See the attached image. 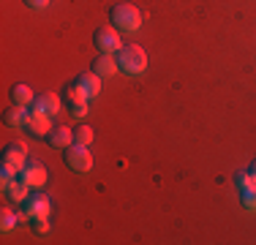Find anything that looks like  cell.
<instances>
[{"label": "cell", "mask_w": 256, "mask_h": 245, "mask_svg": "<svg viewBox=\"0 0 256 245\" xmlns=\"http://www.w3.org/2000/svg\"><path fill=\"white\" fill-rule=\"evenodd\" d=\"M44 139H46V144H50V147H54V150H66L68 144H74V128H68V126H54Z\"/></svg>", "instance_id": "10"}, {"label": "cell", "mask_w": 256, "mask_h": 245, "mask_svg": "<svg viewBox=\"0 0 256 245\" xmlns=\"http://www.w3.org/2000/svg\"><path fill=\"white\" fill-rule=\"evenodd\" d=\"M88 101H90V96L84 93V90L79 88L76 82L66 84V90H63V104H66V109H68L74 118H84V114H88Z\"/></svg>", "instance_id": "4"}, {"label": "cell", "mask_w": 256, "mask_h": 245, "mask_svg": "<svg viewBox=\"0 0 256 245\" xmlns=\"http://www.w3.org/2000/svg\"><path fill=\"white\" fill-rule=\"evenodd\" d=\"M3 161H11L22 169L28 164V144L25 142H8L3 147Z\"/></svg>", "instance_id": "12"}, {"label": "cell", "mask_w": 256, "mask_h": 245, "mask_svg": "<svg viewBox=\"0 0 256 245\" xmlns=\"http://www.w3.org/2000/svg\"><path fill=\"white\" fill-rule=\"evenodd\" d=\"M114 60H118L120 71L131 74V76H136V74H142L148 68V52L139 44H123L114 52Z\"/></svg>", "instance_id": "1"}, {"label": "cell", "mask_w": 256, "mask_h": 245, "mask_svg": "<svg viewBox=\"0 0 256 245\" xmlns=\"http://www.w3.org/2000/svg\"><path fill=\"white\" fill-rule=\"evenodd\" d=\"M93 44L98 52H118L120 46H123V41H120V30L114 28V24H101V28H96L93 33Z\"/></svg>", "instance_id": "6"}, {"label": "cell", "mask_w": 256, "mask_h": 245, "mask_svg": "<svg viewBox=\"0 0 256 245\" xmlns=\"http://www.w3.org/2000/svg\"><path fill=\"white\" fill-rule=\"evenodd\" d=\"M20 177L28 182L30 188H41V186H46V180H50V174H46V166H44L41 161H33V158H28V164L22 166Z\"/></svg>", "instance_id": "8"}, {"label": "cell", "mask_w": 256, "mask_h": 245, "mask_svg": "<svg viewBox=\"0 0 256 245\" xmlns=\"http://www.w3.org/2000/svg\"><path fill=\"white\" fill-rule=\"evenodd\" d=\"M20 166L16 164H11V161H3V166H0V177H3V182H8V180H14V177H20Z\"/></svg>", "instance_id": "18"}, {"label": "cell", "mask_w": 256, "mask_h": 245, "mask_svg": "<svg viewBox=\"0 0 256 245\" xmlns=\"http://www.w3.org/2000/svg\"><path fill=\"white\" fill-rule=\"evenodd\" d=\"M109 22L114 24V28L120 30V33H134V30H139V24H142V14H139V8L134 3H114L112 11H109Z\"/></svg>", "instance_id": "2"}, {"label": "cell", "mask_w": 256, "mask_h": 245, "mask_svg": "<svg viewBox=\"0 0 256 245\" xmlns=\"http://www.w3.org/2000/svg\"><path fill=\"white\" fill-rule=\"evenodd\" d=\"M28 191H30V186L22 177H14V180H8V182H3V194L8 196V199H14V202H25L28 199Z\"/></svg>", "instance_id": "13"}, {"label": "cell", "mask_w": 256, "mask_h": 245, "mask_svg": "<svg viewBox=\"0 0 256 245\" xmlns=\"http://www.w3.org/2000/svg\"><path fill=\"white\" fill-rule=\"evenodd\" d=\"M25 131L30 136H46V134L52 131V114L41 112V109H28V118H25Z\"/></svg>", "instance_id": "7"}, {"label": "cell", "mask_w": 256, "mask_h": 245, "mask_svg": "<svg viewBox=\"0 0 256 245\" xmlns=\"http://www.w3.org/2000/svg\"><path fill=\"white\" fill-rule=\"evenodd\" d=\"M33 220V232L36 234H46V232H50V220L46 218H30Z\"/></svg>", "instance_id": "21"}, {"label": "cell", "mask_w": 256, "mask_h": 245, "mask_svg": "<svg viewBox=\"0 0 256 245\" xmlns=\"http://www.w3.org/2000/svg\"><path fill=\"white\" fill-rule=\"evenodd\" d=\"M248 172H251V174H254V177H256V161H254V164H251V169H248Z\"/></svg>", "instance_id": "23"}, {"label": "cell", "mask_w": 256, "mask_h": 245, "mask_svg": "<svg viewBox=\"0 0 256 245\" xmlns=\"http://www.w3.org/2000/svg\"><path fill=\"white\" fill-rule=\"evenodd\" d=\"M25 118H28V109L25 106H11V109H6V126H11V128H22L25 126Z\"/></svg>", "instance_id": "16"}, {"label": "cell", "mask_w": 256, "mask_h": 245, "mask_svg": "<svg viewBox=\"0 0 256 245\" xmlns=\"http://www.w3.org/2000/svg\"><path fill=\"white\" fill-rule=\"evenodd\" d=\"M8 96H11V104H16V106H30V104L36 101L33 90H30L28 84H14Z\"/></svg>", "instance_id": "15"}, {"label": "cell", "mask_w": 256, "mask_h": 245, "mask_svg": "<svg viewBox=\"0 0 256 245\" xmlns=\"http://www.w3.org/2000/svg\"><path fill=\"white\" fill-rule=\"evenodd\" d=\"M74 142L90 147V142H93V128L84 126V122H82V126H76V128H74Z\"/></svg>", "instance_id": "17"}, {"label": "cell", "mask_w": 256, "mask_h": 245, "mask_svg": "<svg viewBox=\"0 0 256 245\" xmlns=\"http://www.w3.org/2000/svg\"><path fill=\"white\" fill-rule=\"evenodd\" d=\"M16 220H20V216H16V212L3 210V212H0V229H3V232L14 229V226H16Z\"/></svg>", "instance_id": "19"}, {"label": "cell", "mask_w": 256, "mask_h": 245, "mask_svg": "<svg viewBox=\"0 0 256 245\" xmlns=\"http://www.w3.org/2000/svg\"><path fill=\"white\" fill-rule=\"evenodd\" d=\"M25 6H28V8L38 11V8H46V6H50V0H25Z\"/></svg>", "instance_id": "22"}, {"label": "cell", "mask_w": 256, "mask_h": 245, "mask_svg": "<svg viewBox=\"0 0 256 245\" xmlns=\"http://www.w3.org/2000/svg\"><path fill=\"white\" fill-rule=\"evenodd\" d=\"M50 196L36 191V194H28V199L22 202V212H20V220L22 218H50Z\"/></svg>", "instance_id": "5"}, {"label": "cell", "mask_w": 256, "mask_h": 245, "mask_svg": "<svg viewBox=\"0 0 256 245\" xmlns=\"http://www.w3.org/2000/svg\"><path fill=\"white\" fill-rule=\"evenodd\" d=\"M74 82L79 84V88L84 90V93H88L90 98H96L101 93V76L98 74H93V71H84V74H79V76L74 79Z\"/></svg>", "instance_id": "14"}, {"label": "cell", "mask_w": 256, "mask_h": 245, "mask_svg": "<svg viewBox=\"0 0 256 245\" xmlns=\"http://www.w3.org/2000/svg\"><path fill=\"white\" fill-rule=\"evenodd\" d=\"M240 202H242V207H246V210L256 212V191H246V194H240Z\"/></svg>", "instance_id": "20"}, {"label": "cell", "mask_w": 256, "mask_h": 245, "mask_svg": "<svg viewBox=\"0 0 256 245\" xmlns=\"http://www.w3.org/2000/svg\"><path fill=\"white\" fill-rule=\"evenodd\" d=\"M66 158V166H68L71 172H76V174H88L90 169H93V156H90L88 144H68L63 152Z\"/></svg>", "instance_id": "3"}, {"label": "cell", "mask_w": 256, "mask_h": 245, "mask_svg": "<svg viewBox=\"0 0 256 245\" xmlns=\"http://www.w3.org/2000/svg\"><path fill=\"white\" fill-rule=\"evenodd\" d=\"M60 106H63V96L52 93V90L38 93V98L33 101V109H41V112H46V114H58Z\"/></svg>", "instance_id": "11"}, {"label": "cell", "mask_w": 256, "mask_h": 245, "mask_svg": "<svg viewBox=\"0 0 256 245\" xmlns=\"http://www.w3.org/2000/svg\"><path fill=\"white\" fill-rule=\"evenodd\" d=\"M90 71L98 74L101 79H109V76H114V74L120 71V66H118V60H114L112 52H98V58L90 63Z\"/></svg>", "instance_id": "9"}]
</instances>
